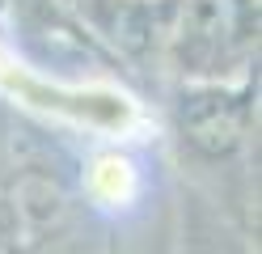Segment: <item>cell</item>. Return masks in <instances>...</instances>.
<instances>
[{
    "mask_svg": "<svg viewBox=\"0 0 262 254\" xmlns=\"http://www.w3.org/2000/svg\"><path fill=\"white\" fill-rule=\"evenodd\" d=\"M258 55V0H173L161 64L186 85H237Z\"/></svg>",
    "mask_w": 262,
    "mask_h": 254,
    "instance_id": "obj_1",
    "label": "cell"
},
{
    "mask_svg": "<svg viewBox=\"0 0 262 254\" xmlns=\"http://www.w3.org/2000/svg\"><path fill=\"white\" fill-rule=\"evenodd\" d=\"M182 131L203 152H233L250 131V93L237 85H190L182 97Z\"/></svg>",
    "mask_w": 262,
    "mask_h": 254,
    "instance_id": "obj_2",
    "label": "cell"
},
{
    "mask_svg": "<svg viewBox=\"0 0 262 254\" xmlns=\"http://www.w3.org/2000/svg\"><path fill=\"white\" fill-rule=\"evenodd\" d=\"M0 9L5 13H13V22L17 26H51L55 34H63L59 30V5L55 0H0Z\"/></svg>",
    "mask_w": 262,
    "mask_h": 254,
    "instance_id": "obj_3",
    "label": "cell"
}]
</instances>
